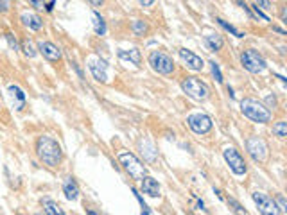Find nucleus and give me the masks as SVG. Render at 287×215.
<instances>
[{
    "mask_svg": "<svg viewBox=\"0 0 287 215\" xmlns=\"http://www.w3.org/2000/svg\"><path fill=\"white\" fill-rule=\"evenodd\" d=\"M216 22H217V24L221 25V27L224 29V31H228L230 34H233V36H235V38H244V36H246V34H244V32H242V31H239V29H237V27H233L232 24H228V22H224L223 18H217Z\"/></svg>",
    "mask_w": 287,
    "mask_h": 215,
    "instance_id": "24",
    "label": "nucleus"
},
{
    "mask_svg": "<svg viewBox=\"0 0 287 215\" xmlns=\"http://www.w3.org/2000/svg\"><path fill=\"white\" fill-rule=\"evenodd\" d=\"M133 194L135 197H137V201L140 203V208H142V215H153V211H151V208L147 206V203L144 201V197H142V194L137 190V188H133Z\"/></svg>",
    "mask_w": 287,
    "mask_h": 215,
    "instance_id": "28",
    "label": "nucleus"
},
{
    "mask_svg": "<svg viewBox=\"0 0 287 215\" xmlns=\"http://www.w3.org/2000/svg\"><path fill=\"white\" fill-rule=\"evenodd\" d=\"M36 154L44 165L51 168H56L61 165L63 161V151H61V145L58 144V140H54L49 135H42L36 142Z\"/></svg>",
    "mask_w": 287,
    "mask_h": 215,
    "instance_id": "1",
    "label": "nucleus"
},
{
    "mask_svg": "<svg viewBox=\"0 0 287 215\" xmlns=\"http://www.w3.org/2000/svg\"><path fill=\"white\" fill-rule=\"evenodd\" d=\"M36 51H38L39 54L44 56L45 59H49V61H59V59H61V51H59V47H56L52 41L39 39V41H38V49H36Z\"/></svg>",
    "mask_w": 287,
    "mask_h": 215,
    "instance_id": "14",
    "label": "nucleus"
},
{
    "mask_svg": "<svg viewBox=\"0 0 287 215\" xmlns=\"http://www.w3.org/2000/svg\"><path fill=\"white\" fill-rule=\"evenodd\" d=\"M29 4H31V6H36L38 9H44V4H45V2H36V0H31Z\"/></svg>",
    "mask_w": 287,
    "mask_h": 215,
    "instance_id": "37",
    "label": "nucleus"
},
{
    "mask_svg": "<svg viewBox=\"0 0 287 215\" xmlns=\"http://www.w3.org/2000/svg\"><path fill=\"white\" fill-rule=\"evenodd\" d=\"M8 92H9V95L13 97V101L18 102V104H16V110H18V111L24 110V108H25V94H24V90H22L20 86H16V84H9Z\"/></svg>",
    "mask_w": 287,
    "mask_h": 215,
    "instance_id": "19",
    "label": "nucleus"
},
{
    "mask_svg": "<svg viewBox=\"0 0 287 215\" xmlns=\"http://www.w3.org/2000/svg\"><path fill=\"white\" fill-rule=\"evenodd\" d=\"M255 6H257V8H259V6H260V8H264V9H271V2H264V0H260V2H255Z\"/></svg>",
    "mask_w": 287,
    "mask_h": 215,
    "instance_id": "35",
    "label": "nucleus"
},
{
    "mask_svg": "<svg viewBox=\"0 0 287 215\" xmlns=\"http://www.w3.org/2000/svg\"><path fill=\"white\" fill-rule=\"evenodd\" d=\"M209 65H210V72H212L214 79H216L217 82H223V74H221V68H219V65H217L216 61H210Z\"/></svg>",
    "mask_w": 287,
    "mask_h": 215,
    "instance_id": "29",
    "label": "nucleus"
},
{
    "mask_svg": "<svg viewBox=\"0 0 287 215\" xmlns=\"http://www.w3.org/2000/svg\"><path fill=\"white\" fill-rule=\"evenodd\" d=\"M180 58H181V61L185 63V67L194 72H199L201 68L204 67L203 58H199L196 52L189 51V49H180Z\"/></svg>",
    "mask_w": 287,
    "mask_h": 215,
    "instance_id": "12",
    "label": "nucleus"
},
{
    "mask_svg": "<svg viewBox=\"0 0 287 215\" xmlns=\"http://www.w3.org/2000/svg\"><path fill=\"white\" fill-rule=\"evenodd\" d=\"M131 31H133L135 36H146V32L149 31L147 24L144 20H135L133 24H131Z\"/></svg>",
    "mask_w": 287,
    "mask_h": 215,
    "instance_id": "25",
    "label": "nucleus"
},
{
    "mask_svg": "<svg viewBox=\"0 0 287 215\" xmlns=\"http://www.w3.org/2000/svg\"><path fill=\"white\" fill-rule=\"evenodd\" d=\"M138 151H140V154L144 156V161H146V163H154V161H156L158 151L149 138L142 137L140 140H138Z\"/></svg>",
    "mask_w": 287,
    "mask_h": 215,
    "instance_id": "13",
    "label": "nucleus"
},
{
    "mask_svg": "<svg viewBox=\"0 0 287 215\" xmlns=\"http://www.w3.org/2000/svg\"><path fill=\"white\" fill-rule=\"evenodd\" d=\"M223 158H224V161H226V165L230 167V170H232L235 176H244V174L248 172L246 161H244V158L240 156V153L237 151L235 147H233V145L224 147Z\"/></svg>",
    "mask_w": 287,
    "mask_h": 215,
    "instance_id": "8",
    "label": "nucleus"
},
{
    "mask_svg": "<svg viewBox=\"0 0 287 215\" xmlns=\"http://www.w3.org/2000/svg\"><path fill=\"white\" fill-rule=\"evenodd\" d=\"M20 20H22V24L31 29V31H42V29H44V20L39 18L38 15H34V13H27V11L22 13Z\"/></svg>",
    "mask_w": 287,
    "mask_h": 215,
    "instance_id": "15",
    "label": "nucleus"
},
{
    "mask_svg": "<svg viewBox=\"0 0 287 215\" xmlns=\"http://www.w3.org/2000/svg\"><path fill=\"white\" fill-rule=\"evenodd\" d=\"M9 9V2H0V11L6 13Z\"/></svg>",
    "mask_w": 287,
    "mask_h": 215,
    "instance_id": "38",
    "label": "nucleus"
},
{
    "mask_svg": "<svg viewBox=\"0 0 287 215\" xmlns=\"http://www.w3.org/2000/svg\"><path fill=\"white\" fill-rule=\"evenodd\" d=\"M147 61H149L151 68H153L156 74L160 75H173L174 74V61L173 58H171L169 54H166L163 51H153L149 52V58H147Z\"/></svg>",
    "mask_w": 287,
    "mask_h": 215,
    "instance_id": "6",
    "label": "nucleus"
},
{
    "mask_svg": "<svg viewBox=\"0 0 287 215\" xmlns=\"http://www.w3.org/2000/svg\"><path fill=\"white\" fill-rule=\"evenodd\" d=\"M138 4H140L142 8H147V6H153L154 2H153V0H146V2H144V0H140V2H138Z\"/></svg>",
    "mask_w": 287,
    "mask_h": 215,
    "instance_id": "39",
    "label": "nucleus"
},
{
    "mask_svg": "<svg viewBox=\"0 0 287 215\" xmlns=\"http://www.w3.org/2000/svg\"><path fill=\"white\" fill-rule=\"evenodd\" d=\"M92 20H94V31H95V34H99V36H104L106 34V22H104V18L101 16V13L99 11H94L92 13Z\"/></svg>",
    "mask_w": 287,
    "mask_h": 215,
    "instance_id": "22",
    "label": "nucleus"
},
{
    "mask_svg": "<svg viewBox=\"0 0 287 215\" xmlns=\"http://www.w3.org/2000/svg\"><path fill=\"white\" fill-rule=\"evenodd\" d=\"M72 67H74V70L77 72V75H79V79H85V74H83V70L79 68V65L75 61H72Z\"/></svg>",
    "mask_w": 287,
    "mask_h": 215,
    "instance_id": "34",
    "label": "nucleus"
},
{
    "mask_svg": "<svg viewBox=\"0 0 287 215\" xmlns=\"http://www.w3.org/2000/svg\"><path fill=\"white\" fill-rule=\"evenodd\" d=\"M273 135L278 137L280 140H283V138L287 137V122L285 120L275 122V124H273Z\"/></svg>",
    "mask_w": 287,
    "mask_h": 215,
    "instance_id": "26",
    "label": "nucleus"
},
{
    "mask_svg": "<svg viewBox=\"0 0 287 215\" xmlns=\"http://www.w3.org/2000/svg\"><path fill=\"white\" fill-rule=\"evenodd\" d=\"M6 39H8L9 47H11L13 51H20V43H18V39L15 38L13 32H6Z\"/></svg>",
    "mask_w": 287,
    "mask_h": 215,
    "instance_id": "31",
    "label": "nucleus"
},
{
    "mask_svg": "<svg viewBox=\"0 0 287 215\" xmlns=\"http://www.w3.org/2000/svg\"><path fill=\"white\" fill-rule=\"evenodd\" d=\"M20 51H24L25 58H34V56L38 54V51L34 49V45H32V41L29 38H24L20 41Z\"/></svg>",
    "mask_w": 287,
    "mask_h": 215,
    "instance_id": "23",
    "label": "nucleus"
},
{
    "mask_svg": "<svg viewBox=\"0 0 287 215\" xmlns=\"http://www.w3.org/2000/svg\"><path fill=\"white\" fill-rule=\"evenodd\" d=\"M117 160H118V163L122 165V168H124L133 180L142 181L147 176V167L144 165V161L138 160V158L135 156L133 153H130V151H120V153L117 154Z\"/></svg>",
    "mask_w": 287,
    "mask_h": 215,
    "instance_id": "3",
    "label": "nucleus"
},
{
    "mask_svg": "<svg viewBox=\"0 0 287 215\" xmlns=\"http://www.w3.org/2000/svg\"><path fill=\"white\" fill-rule=\"evenodd\" d=\"M87 215H99V213H95L94 210H88V211H87Z\"/></svg>",
    "mask_w": 287,
    "mask_h": 215,
    "instance_id": "45",
    "label": "nucleus"
},
{
    "mask_svg": "<svg viewBox=\"0 0 287 215\" xmlns=\"http://www.w3.org/2000/svg\"><path fill=\"white\" fill-rule=\"evenodd\" d=\"M252 197H253V203L257 204V208H259V211L262 215H282L278 208H276L275 199L269 197L268 194H264V192H253Z\"/></svg>",
    "mask_w": 287,
    "mask_h": 215,
    "instance_id": "10",
    "label": "nucleus"
},
{
    "mask_svg": "<svg viewBox=\"0 0 287 215\" xmlns=\"http://www.w3.org/2000/svg\"><path fill=\"white\" fill-rule=\"evenodd\" d=\"M54 6H56V2H54V0H52V2H45L44 8H45V11H47V13H51L52 9H54Z\"/></svg>",
    "mask_w": 287,
    "mask_h": 215,
    "instance_id": "36",
    "label": "nucleus"
},
{
    "mask_svg": "<svg viewBox=\"0 0 287 215\" xmlns=\"http://www.w3.org/2000/svg\"><path fill=\"white\" fill-rule=\"evenodd\" d=\"M42 206H44V211L47 215H67L65 213V210L61 206H59L58 203H56L54 199H51V197H42Z\"/></svg>",
    "mask_w": 287,
    "mask_h": 215,
    "instance_id": "18",
    "label": "nucleus"
},
{
    "mask_svg": "<svg viewBox=\"0 0 287 215\" xmlns=\"http://www.w3.org/2000/svg\"><path fill=\"white\" fill-rule=\"evenodd\" d=\"M187 124H189L190 131L196 135H207L212 131V118L209 117L207 113H190L189 117H187Z\"/></svg>",
    "mask_w": 287,
    "mask_h": 215,
    "instance_id": "9",
    "label": "nucleus"
},
{
    "mask_svg": "<svg viewBox=\"0 0 287 215\" xmlns=\"http://www.w3.org/2000/svg\"><path fill=\"white\" fill-rule=\"evenodd\" d=\"M88 68H90L92 75H94V79L97 82H108V81H110V75H108L110 65H108L106 59L90 58V59H88Z\"/></svg>",
    "mask_w": 287,
    "mask_h": 215,
    "instance_id": "11",
    "label": "nucleus"
},
{
    "mask_svg": "<svg viewBox=\"0 0 287 215\" xmlns=\"http://www.w3.org/2000/svg\"><path fill=\"white\" fill-rule=\"evenodd\" d=\"M204 43H207V47H209L212 52H217L223 49L224 39L221 34H209V36H204Z\"/></svg>",
    "mask_w": 287,
    "mask_h": 215,
    "instance_id": "21",
    "label": "nucleus"
},
{
    "mask_svg": "<svg viewBox=\"0 0 287 215\" xmlns=\"http://www.w3.org/2000/svg\"><path fill=\"white\" fill-rule=\"evenodd\" d=\"M280 18H282V22H285V20H287V8H282V13H280Z\"/></svg>",
    "mask_w": 287,
    "mask_h": 215,
    "instance_id": "40",
    "label": "nucleus"
},
{
    "mask_svg": "<svg viewBox=\"0 0 287 215\" xmlns=\"http://www.w3.org/2000/svg\"><path fill=\"white\" fill-rule=\"evenodd\" d=\"M275 203H276V208L280 210V213H285V211H287V203H285V197H283V194H278V196L275 197Z\"/></svg>",
    "mask_w": 287,
    "mask_h": 215,
    "instance_id": "30",
    "label": "nucleus"
},
{
    "mask_svg": "<svg viewBox=\"0 0 287 215\" xmlns=\"http://www.w3.org/2000/svg\"><path fill=\"white\" fill-rule=\"evenodd\" d=\"M197 208H199V210H204V203H203V201H197Z\"/></svg>",
    "mask_w": 287,
    "mask_h": 215,
    "instance_id": "42",
    "label": "nucleus"
},
{
    "mask_svg": "<svg viewBox=\"0 0 287 215\" xmlns=\"http://www.w3.org/2000/svg\"><path fill=\"white\" fill-rule=\"evenodd\" d=\"M273 31H275V32H280V34H285V31H283L282 27H276V25L273 27Z\"/></svg>",
    "mask_w": 287,
    "mask_h": 215,
    "instance_id": "41",
    "label": "nucleus"
},
{
    "mask_svg": "<svg viewBox=\"0 0 287 215\" xmlns=\"http://www.w3.org/2000/svg\"><path fill=\"white\" fill-rule=\"evenodd\" d=\"M181 90H183V94H187V97L194 99V101H207L210 95L209 84L196 75H187L181 79Z\"/></svg>",
    "mask_w": 287,
    "mask_h": 215,
    "instance_id": "4",
    "label": "nucleus"
},
{
    "mask_svg": "<svg viewBox=\"0 0 287 215\" xmlns=\"http://www.w3.org/2000/svg\"><path fill=\"white\" fill-rule=\"evenodd\" d=\"M63 194L68 201H75L79 197V187H77V181L74 180L72 176L65 178L63 181Z\"/></svg>",
    "mask_w": 287,
    "mask_h": 215,
    "instance_id": "17",
    "label": "nucleus"
},
{
    "mask_svg": "<svg viewBox=\"0 0 287 215\" xmlns=\"http://www.w3.org/2000/svg\"><path fill=\"white\" fill-rule=\"evenodd\" d=\"M117 56L122 59V61L133 63L135 67H138V65L142 63V54H140V51H138V49H131V51H118Z\"/></svg>",
    "mask_w": 287,
    "mask_h": 215,
    "instance_id": "20",
    "label": "nucleus"
},
{
    "mask_svg": "<svg viewBox=\"0 0 287 215\" xmlns=\"http://www.w3.org/2000/svg\"><path fill=\"white\" fill-rule=\"evenodd\" d=\"M92 6H102V0H94V2H90Z\"/></svg>",
    "mask_w": 287,
    "mask_h": 215,
    "instance_id": "43",
    "label": "nucleus"
},
{
    "mask_svg": "<svg viewBox=\"0 0 287 215\" xmlns=\"http://www.w3.org/2000/svg\"><path fill=\"white\" fill-rule=\"evenodd\" d=\"M253 11H255V16H259V18H262L264 22H269V16H268V15H264V13L260 11V9L257 8L255 4H253Z\"/></svg>",
    "mask_w": 287,
    "mask_h": 215,
    "instance_id": "33",
    "label": "nucleus"
},
{
    "mask_svg": "<svg viewBox=\"0 0 287 215\" xmlns=\"http://www.w3.org/2000/svg\"><path fill=\"white\" fill-rule=\"evenodd\" d=\"M246 151L257 161V163H266L269 160V147L268 142L262 137H250L246 140Z\"/></svg>",
    "mask_w": 287,
    "mask_h": 215,
    "instance_id": "7",
    "label": "nucleus"
},
{
    "mask_svg": "<svg viewBox=\"0 0 287 215\" xmlns=\"http://www.w3.org/2000/svg\"><path fill=\"white\" fill-rule=\"evenodd\" d=\"M240 65L252 74H262L268 68V63H266L264 56L255 49H244L240 52Z\"/></svg>",
    "mask_w": 287,
    "mask_h": 215,
    "instance_id": "5",
    "label": "nucleus"
},
{
    "mask_svg": "<svg viewBox=\"0 0 287 215\" xmlns=\"http://www.w3.org/2000/svg\"><path fill=\"white\" fill-rule=\"evenodd\" d=\"M226 203H228V206L232 208V211L235 215H248V210H246V208H244L237 199H233V197H228V199H226Z\"/></svg>",
    "mask_w": 287,
    "mask_h": 215,
    "instance_id": "27",
    "label": "nucleus"
},
{
    "mask_svg": "<svg viewBox=\"0 0 287 215\" xmlns=\"http://www.w3.org/2000/svg\"><path fill=\"white\" fill-rule=\"evenodd\" d=\"M142 192L147 194L149 197H158L160 196V183H158L154 178L146 176L142 180Z\"/></svg>",
    "mask_w": 287,
    "mask_h": 215,
    "instance_id": "16",
    "label": "nucleus"
},
{
    "mask_svg": "<svg viewBox=\"0 0 287 215\" xmlns=\"http://www.w3.org/2000/svg\"><path fill=\"white\" fill-rule=\"evenodd\" d=\"M228 94H230V97H235V94H233V90H232V88H230V86H228Z\"/></svg>",
    "mask_w": 287,
    "mask_h": 215,
    "instance_id": "44",
    "label": "nucleus"
},
{
    "mask_svg": "<svg viewBox=\"0 0 287 215\" xmlns=\"http://www.w3.org/2000/svg\"><path fill=\"white\" fill-rule=\"evenodd\" d=\"M264 106H266V108L271 111V110H275L276 106H278V101H276L275 95H268V97H266V104H264Z\"/></svg>",
    "mask_w": 287,
    "mask_h": 215,
    "instance_id": "32",
    "label": "nucleus"
},
{
    "mask_svg": "<svg viewBox=\"0 0 287 215\" xmlns=\"http://www.w3.org/2000/svg\"><path fill=\"white\" fill-rule=\"evenodd\" d=\"M240 113L246 118H250L252 122H257V124H268L271 122V111L259 102L257 99L246 97L240 101Z\"/></svg>",
    "mask_w": 287,
    "mask_h": 215,
    "instance_id": "2",
    "label": "nucleus"
}]
</instances>
